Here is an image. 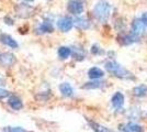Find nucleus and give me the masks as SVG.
Returning <instances> with one entry per match:
<instances>
[{
  "mask_svg": "<svg viewBox=\"0 0 147 132\" xmlns=\"http://www.w3.org/2000/svg\"><path fill=\"white\" fill-rule=\"evenodd\" d=\"M105 69L110 73L111 75H113L114 77H117L120 79H134V75L129 72V69L124 68L121 64H119L115 61H108L105 62Z\"/></svg>",
  "mask_w": 147,
  "mask_h": 132,
  "instance_id": "obj_1",
  "label": "nucleus"
},
{
  "mask_svg": "<svg viewBox=\"0 0 147 132\" xmlns=\"http://www.w3.org/2000/svg\"><path fill=\"white\" fill-rule=\"evenodd\" d=\"M111 14V5L105 0H100L93 8V16L100 22H107Z\"/></svg>",
  "mask_w": 147,
  "mask_h": 132,
  "instance_id": "obj_2",
  "label": "nucleus"
},
{
  "mask_svg": "<svg viewBox=\"0 0 147 132\" xmlns=\"http://www.w3.org/2000/svg\"><path fill=\"white\" fill-rule=\"evenodd\" d=\"M16 12L19 18L22 19H29L34 14V8L26 3H20L16 7Z\"/></svg>",
  "mask_w": 147,
  "mask_h": 132,
  "instance_id": "obj_3",
  "label": "nucleus"
},
{
  "mask_svg": "<svg viewBox=\"0 0 147 132\" xmlns=\"http://www.w3.org/2000/svg\"><path fill=\"white\" fill-rule=\"evenodd\" d=\"M146 32V25L143 23V21L138 18L133 20L132 22V25H131V33H133L136 37H142L144 35Z\"/></svg>",
  "mask_w": 147,
  "mask_h": 132,
  "instance_id": "obj_4",
  "label": "nucleus"
},
{
  "mask_svg": "<svg viewBox=\"0 0 147 132\" xmlns=\"http://www.w3.org/2000/svg\"><path fill=\"white\" fill-rule=\"evenodd\" d=\"M67 10L74 16H79L84 11V3L80 0H69L67 3Z\"/></svg>",
  "mask_w": 147,
  "mask_h": 132,
  "instance_id": "obj_5",
  "label": "nucleus"
},
{
  "mask_svg": "<svg viewBox=\"0 0 147 132\" xmlns=\"http://www.w3.org/2000/svg\"><path fill=\"white\" fill-rule=\"evenodd\" d=\"M74 26V21L70 17H61L57 20V28L61 32H69Z\"/></svg>",
  "mask_w": 147,
  "mask_h": 132,
  "instance_id": "obj_6",
  "label": "nucleus"
},
{
  "mask_svg": "<svg viewBox=\"0 0 147 132\" xmlns=\"http://www.w3.org/2000/svg\"><path fill=\"white\" fill-rule=\"evenodd\" d=\"M17 62V58L13 55L12 53H9V52H5V53H1L0 54V65L3 66V67H10L14 65Z\"/></svg>",
  "mask_w": 147,
  "mask_h": 132,
  "instance_id": "obj_7",
  "label": "nucleus"
},
{
  "mask_svg": "<svg viewBox=\"0 0 147 132\" xmlns=\"http://www.w3.org/2000/svg\"><path fill=\"white\" fill-rule=\"evenodd\" d=\"M0 42L2 44H5L6 46H9L10 49H13V50H16V49L19 47L18 42H17L11 35L6 34V33H1V34H0Z\"/></svg>",
  "mask_w": 147,
  "mask_h": 132,
  "instance_id": "obj_8",
  "label": "nucleus"
},
{
  "mask_svg": "<svg viewBox=\"0 0 147 132\" xmlns=\"http://www.w3.org/2000/svg\"><path fill=\"white\" fill-rule=\"evenodd\" d=\"M120 131L121 132H143V127L136 122H129L120 126Z\"/></svg>",
  "mask_w": 147,
  "mask_h": 132,
  "instance_id": "obj_9",
  "label": "nucleus"
},
{
  "mask_svg": "<svg viewBox=\"0 0 147 132\" xmlns=\"http://www.w3.org/2000/svg\"><path fill=\"white\" fill-rule=\"evenodd\" d=\"M124 101H125L124 95L122 93H120V91L115 93V94L112 96V98H111V104H112V106H113V108L115 110L122 109L123 105H124Z\"/></svg>",
  "mask_w": 147,
  "mask_h": 132,
  "instance_id": "obj_10",
  "label": "nucleus"
},
{
  "mask_svg": "<svg viewBox=\"0 0 147 132\" xmlns=\"http://www.w3.org/2000/svg\"><path fill=\"white\" fill-rule=\"evenodd\" d=\"M138 37L134 35L133 33H127V34H122L119 37V42L122 44V45H129V44H133L135 42L138 41Z\"/></svg>",
  "mask_w": 147,
  "mask_h": 132,
  "instance_id": "obj_11",
  "label": "nucleus"
},
{
  "mask_svg": "<svg viewBox=\"0 0 147 132\" xmlns=\"http://www.w3.org/2000/svg\"><path fill=\"white\" fill-rule=\"evenodd\" d=\"M74 25L79 30H87L90 28V21L85 17H77L73 20Z\"/></svg>",
  "mask_w": 147,
  "mask_h": 132,
  "instance_id": "obj_12",
  "label": "nucleus"
},
{
  "mask_svg": "<svg viewBox=\"0 0 147 132\" xmlns=\"http://www.w3.org/2000/svg\"><path fill=\"white\" fill-rule=\"evenodd\" d=\"M8 105L12 108L13 110H21L23 108V102L18 96H9Z\"/></svg>",
  "mask_w": 147,
  "mask_h": 132,
  "instance_id": "obj_13",
  "label": "nucleus"
},
{
  "mask_svg": "<svg viewBox=\"0 0 147 132\" xmlns=\"http://www.w3.org/2000/svg\"><path fill=\"white\" fill-rule=\"evenodd\" d=\"M37 31H40L41 34H45V33H52L54 32V25L49 20H45L41 24L38 25Z\"/></svg>",
  "mask_w": 147,
  "mask_h": 132,
  "instance_id": "obj_14",
  "label": "nucleus"
},
{
  "mask_svg": "<svg viewBox=\"0 0 147 132\" xmlns=\"http://www.w3.org/2000/svg\"><path fill=\"white\" fill-rule=\"evenodd\" d=\"M105 86V82L104 81H100V79H91V82L86 83L81 88L84 89H99Z\"/></svg>",
  "mask_w": 147,
  "mask_h": 132,
  "instance_id": "obj_15",
  "label": "nucleus"
},
{
  "mask_svg": "<svg viewBox=\"0 0 147 132\" xmlns=\"http://www.w3.org/2000/svg\"><path fill=\"white\" fill-rule=\"evenodd\" d=\"M59 91L64 97H73L74 96V88L69 83H61L59 85Z\"/></svg>",
  "mask_w": 147,
  "mask_h": 132,
  "instance_id": "obj_16",
  "label": "nucleus"
},
{
  "mask_svg": "<svg viewBox=\"0 0 147 132\" xmlns=\"http://www.w3.org/2000/svg\"><path fill=\"white\" fill-rule=\"evenodd\" d=\"M104 72L99 67H91L88 70V77L90 79H101L103 78Z\"/></svg>",
  "mask_w": 147,
  "mask_h": 132,
  "instance_id": "obj_17",
  "label": "nucleus"
},
{
  "mask_svg": "<svg viewBox=\"0 0 147 132\" xmlns=\"http://www.w3.org/2000/svg\"><path fill=\"white\" fill-rule=\"evenodd\" d=\"M88 123H89L90 128H91L94 132H113L110 128H107V127L102 126V125H100V123H97V122H94V121H91V120H88Z\"/></svg>",
  "mask_w": 147,
  "mask_h": 132,
  "instance_id": "obj_18",
  "label": "nucleus"
},
{
  "mask_svg": "<svg viewBox=\"0 0 147 132\" xmlns=\"http://www.w3.org/2000/svg\"><path fill=\"white\" fill-rule=\"evenodd\" d=\"M71 55L75 60H77V61H82V60H85V57H86V53H85V51L82 47H79V46H75L73 50H71Z\"/></svg>",
  "mask_w": 147,
  "mask_h": 132,
  "instance_id": "obj_19",
  "label": "nucleus"
},
{
  "mask_svg": "<svg viewBox=\"0 0 147 132\" xmlns=\"http://www.w3.org/2000/svg\"><path fill=\"white\" fill-rule=\"evenodd\" d=\"M57 53H58V56L61 60H67L68 57L71 55V49L68 46H61L57 51Z\"/></svg>",
  "mask_w": 147,
  "mask_h": 132,
  "instance_id": "obj_20",
  "label": "nucleus"
},
{
  "mask_svg": "<svg viewBox=\"0 0 147 132\" xmlns=\"http://www.w3.org/2000/svg\"><path fill=\"white\" fill-rule=\"evenodd\" d=\"M147 94V86L146 85H140V86H136L133 89V95L136 97H143Z\"/></svg>",
  "mask_w": 147,
  "mask_h": 132,
  "instance_id": "obj_21",
  "label": "nucleus"
},
{
  "mask_svg": "<svg viewBox=\"0 0 147 132\" xmlns=\"http://www.w3.org/2000/svg\"><path fill=\"white\" fill-rule=\"evenodd\" d=\"M5 132H26V130H24L21 127H6L3 129Z\"/></svg>",
  "mask_w": 147,
  "mask_h": 132,
  "instance_id": "obj_22",
  "label": "nucleus"
},
{
  "mask_svg": "<svg viewBox=\"0 0 147 132\" xmlns=\"http://www.w3.org/2000/svg\"><path fill=\"white\" fill-rule=\"evenodd\" d=\"M91 53L93 54V55H100V54H103L104 52L101 47H99L98 45L94 44V45L91 47Z\"/></svg>",
  "mask_w": 147,
  "mask_h": 132,
  "instance_id": "obj_23",
  "label": "nucleus"
},
{
  "mask_svg": "<svg viewBox=\"0 0 147 132\" xmlns=\"http://www.w3.org/2000/svg\"><path fill=\"white\" fill-rule=\"evenodd\" d=\"M10 96V93L6 90V89H2V88H0V99H3V98H6V97H9Z\"/></svg>",
  "mask_w": 147,
  "mask_h": 132,
  "instance_id": "obj_24",
  "label": "nucleus"
},
{
  "mask_svg": "<svg viewBox=\"0 0 147 132\" xmlns=\"http://www.w3.org/2000/svg\"><path fill=\"white\" fill-rule=\"evenodd\" d=\"M141 20L143 21V23H144V24H145L147 26V12H144L143 14H142Z\"/></svg>",
  "mask_w": 147,
  "mask_h": 132,
  "instance_id": "obj_25",
  "label": "nucleus"
},
{
  "mask_svg": "<svg viewBox=\"0 0 147 132\" xmlns=\"http://www.w3.org/2000/svg\"><path fill=\"white\" fill-rule=\"evenodd\" d=\"M5 22H6V24H8V25L13 24V20L11 19L10 17H6V18H5Z\"/></svg>",
  "mask_w": 147,
  "mask_h": 132,
  "instance_id": "obj_26",
  "label": "nucleus"
},
{
  "mask_svg": "<svg viewBox=\"0 0 147 132\" xmlns=\"http://www.w3.org/2000/svg\"><path fill=\"white\" fill-rule=\"evenodd\" d=\"M25 2H32V1H34V0H23Z\"/></svg>",
  "mask_w": 147,
  "mask_h": 132,
  "instance_id": "obj_27",
  "label": "nucleus"
}]
</instances>
